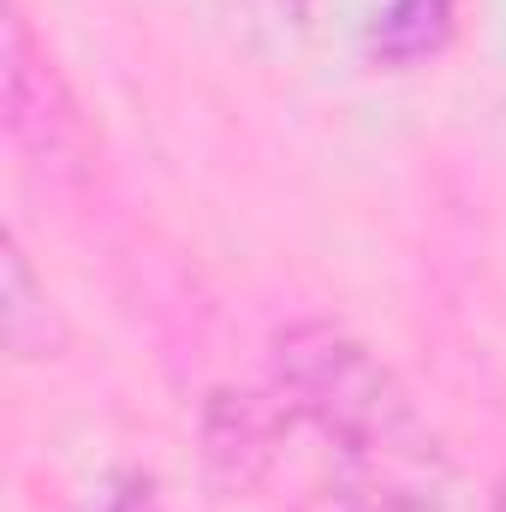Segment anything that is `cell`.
Returning a JSON list of instances; mask_svg holds the SVG:
<instances>
[{
    "label": "cell",
    "instance_id": "obj_1",
    "mask_svg": "<svg viewBox=\"0 0 506 512\" xmlns=\"http://www.w3.org/2000/svg\"><path fill=\"white\" fill-rule=\"evenodd\" d=\"M268 387L376 512H465V477L441 435L399 376L340 322H286L268 346Z\"/></svg>",
    "mask_w": 506,
    "mask_h": 512
},
{
    "label": "cell",
    "instance_id": "obj_2",
    "mask_svg": "<svg viewBox=\"0 0 506 512\" xmlns=\"http://www.w3.org/2000/svg\"><path fill=\"white\" fill-rule=\"evenodd\" d=\"M0 78H6V137L12 149L42 167L48 179L90 173V126L78 114L72 84L60 78L54 54L30 36V18L6 6L0 18Z\"/></svg>",
    "mask_w": 506,
    "mask_h": 512
},
{
    "label": "cell",
    "instance_id": "obj_3",
    "mask_svg": "<svg viewBox=\"0 0 506 512\" xmlns=\"http://www.w3.org/2000/svg\"><path fill=\"white\" fill-rule=\"evenodd\" d=\"M298 435L292 405L274 387H215L197 417V447H203V477L221 501L262 495L280 465L286 441Z\"/></svg>",
    "mask_w": 506,
    "mask_h": 512
},
{
    "label": "cell",
    "instance_id": "obj_4",
    "mask_svg": "<svg viewBox=\"0 0 506 512\" xmlns=\"http://www.w3.org/2000/svg\"><path fill=\"white\" fill-rule=\"evenodd\" d=\"M459 42V0H381L364 48L387 72H417L435 66Z\"/></svg>",
    "mask_w": 506,
    "mask_h": 512
},
{
    "label": "cell",
    "instance_id": "obj_5",
    "mask_svg": "<svg viewBox=\"0 0 506 512\" xmlns=\"http://www.w3.org/2000/svg\"><path fill=\"white\" fill-rule=\"evenodd\" d=\"M0 334H6V352L18 364L48 358L60 346V328H54V310H48V286L36 280L18 233H6V245H0Z\"/></svg>",
    "mask_w": 506,
    "mask_h": 512
},
{
    "label": "cell",
    "instance_id": "obj_6",
    "mask_svg": "<svg viewBox=\"0 0 506 512\" xmlns=\"http://www.w3.org/2000/svg\"><path fill=\"white\" fill-rule=\"evenodd\" d=\"M292 512H376V507H370V501H364V495L334 471V465H328V471H322L298 501H292Z\"/></svg>",
    "mask_w": 506,
    "mask_h": 512
},
{
    "label": "cell",
    "instance_id": "obj_7",
    "mask_svg": "<svg viewBox=\"0 0 506 512\" xmlns=\"http://www.w3.org/2000/svg\"><path fill=\"white\" fill-rule=\"evenodd\" d=\"M96 512H161V495H155V483L143 471H126V477L108 483V495L96 501Z\"/></svg>",
    "mask_w": 506,
    "mask_h": 512
},
{
    "label": "cell",
    "instance_id": "obj_8",
    "mask_svg": "<svg viewBox=\"0 0 506 512\" xmlns=\"http://www.w3.org/2000/svg\"><path fill=\"white\" fill-rule=\"evenodd\" d=\"M489 512H506V471H501V483L489 489Z\"/></svg>",
    "mask_w": 506,
    "mask_h": 512
},
{
    "label": "cell",
    "instance_id": "obj_9",
    "mask_svg": "<svg viewBox=\"0 0 506 512\" xmlns=\"http://www.w3.org/2000/svg\"><path fill=\"white\" fill-rule=\"evenodd\" d=\"M298 6H310V0H298Z\"/></svg>",
    "mask_w": 506,
    "mask_h": 512
}]
</instances>
